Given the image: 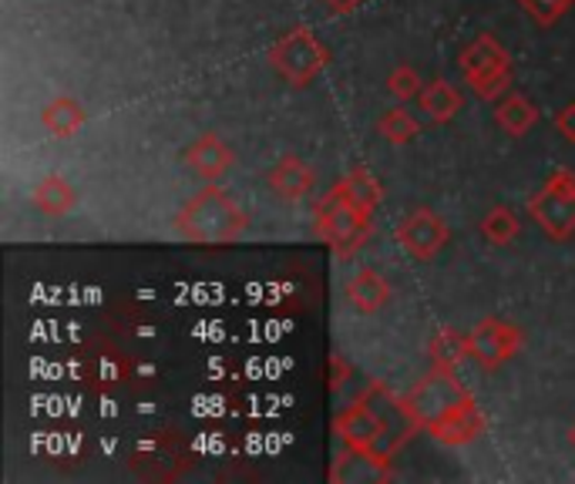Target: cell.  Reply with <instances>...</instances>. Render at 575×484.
I'll return each mask as SVG.
<instances>
[{"mask_svg":"<svg viewBox=\"0 0 575 484\" xmlns=\"http://www.w3.org/2000/svg\"><path fill=\"white\" fill-rule=\"evenodd\" d=\"M243 229H246L243 205L219 185H209L199 195H192L179 215V232L192 242H202V246L233 242Z\"/></svg>","mask_w":575,"mask_h":484,"instance_id":"6da1fadb","label":"cell"},{"mask_svg":"<svg viewBox=\"0 0 575 484\" xmlns=\"http://www.w3.org/2000/svg\"><path fill=\"white\" fill-rule=\"evenodd\" d=\"M367 229H371V215L351 199L343 182L316 205V235L326 239L340 256L354 253L364 242Z\"/></svg>","mask_w":575,"mask_h":484,"instance_id":"7a4b0ae2","label":"cell"},{"mask_svg":"<svg viewBox=\"0 0 575 484\" xmlns=\"http://www.w3.org/2000/svg\"><path fill=\"white\" fill-rule=\"evenodd\" d=\"M468 397H472V394L451 377V371H441V367H437V371H431L424 381H417V384L411 387V394L404 397V411L411 414V421H414L417 427L434 431L441 421H447Z\"/></svg>","mask_w":575,"mask_h":484,"instance_id":"3957f363","label":"cell"},{"mask_svg":"<svg viewBox=\"0 0 575 484\" xmlns=\"http://www.w3.org/2000/svg\"><path fill=\"white\" fill-rule=\"evenodd\" d=\"M336 434L343 441V447H351L354 454H371L377 461H391L394 447L401 444L397 437H391V424L384 414H377L371 404H354L336 417Z\"/></svg>","mask_w":575,"mask_h":484,"instance_id":"277c9868","label":"cell"},{"mask_svg":"<svg viewBox=\"0 0 575 484\" xmlns=\"http://www.w3.org/2000/svg\"><path fill=\"white\" fill-rule=\"evenodd\" d=\"M528 215L558 242L575 235V175L565 169L552 172L538 195L528 199Z\"/></svg>","mask_w":575,"mask_h":484,"instance_id":"5b68a950","label":"cell"},{"mask_svg":"<svg viewBox=\"0 0 575 484\" xmlns=\"http://www.w3.org/2000/svg\"><path fill=\"white\" fill-rule=\"evenodd\" d=\"M462 71L465 78L472 81L475 94L492 101L498 98L508 81H512V61H508V51L492 38V34H482L475 38L465 51H462Z\"/></svg>","mask_w":575,"mask_h":484,"instance_id":"8992f818","label":"cell"},{"mask_svg":"<svg viewBox=\"0 0 575 484\" xmlns=\"http://www.w3.org/2000/svg\"><path fill=\"white\" fill-rule=\"evenodd\" d=\"M270 61L273 68L290 81V84H310L330 61L326 48L306 31V28H296L290 31L286 38H280L270 51Z\"/></svg>","mask_w":575,"mask_h":484,"instance_id":"52a82bcc","label":"cell"},{"mask_svg":"<svg viewBox=\"0 0 575 484\" xmlns=\"http://www.w3.org/2000/svg\"><path fill=\"white\" fill-rule=\"evenodd\" d=\"M518 330L512 323H502V320H482L472 333H468V356L478 363L485 371H495L508 356L518 353Z\"/></svg>","mask_w":575,"mask_h":484,"instance_id":"ba28073f","label":"cell"},{"mask_svg":"<svg viewBox=\"0 0 575 484\" xmlns=\"http://www.w3.org/2000/svg\"><path fill=\"white\" fill-rule=\"evenodd\" d=\"M397 242L414 260H431L447 246V225L431 209H414L404 222H397Z\"/></svg>","mask_w":575,"mask_h":484,"instance_id":"9c48e42d","label":"cell"},{"mask_svg":"<svg viewBox=\"0 0 575 484\" xmlns=\"http://www.w3.org/2000/svg\"><path fill=\"white\" fill-rule=\"evenodd\" d=\"M485 427H488V421H485L482 407L475 404V397H468L447 421H441L431 434H434L441 444H447V447H465V444H472L478 434H485Z\"/></svg>","mask_w":575,"mask_h":484,"instance_id":"30bf717a","label":"cell"},{"mask_svg":"<svg viewBox=\"0 0 575 484\" xmlns=\"http://www.w3.org/2000/svg\"><path fill=\"white\" fill-rule=\"evenodd\" d=\"M185 162L192 165V172H195V175H202V179L215 182V179H222L229 169H233V152L225 149V142H222V139H215V135H202V139H195V142L189 145Z\"/></svg>","mask_w":575,"mask_h":484,"instance_id":"8fae6325","label":"cell"},{"mask_svg":"<svg viewBox=\"0 0 575 484\" xmlns=\"http://www.w3.org/2000/svg\"><path fill=\"white\" fill-rule=\"evenodd\" d=\"M266 182H270V189H273L280 199L296 202V199H303V195L313 189V169H310L303 159L286 155V159H280V162L270 169Z\"/></svg>","mask_w":575,"mask_h":484,"instance_id":"7c38bea8","label":"cell"},{"mask_svg":"<svg viewBox=\"0 0 575 484\" xmlns=\"http://www.w3.org/2000/svg\"><path fill=\"white\" fill-rule=\"evenodd\" d=\"M347 300L361 313H377L391 303V283L377 270H357L354 280H347Z\"/></svg>","mask_w":575,"mask_h":484,"instance_id":"4fadbf2b","label":"cell"},{"mask_svg":"<svg viewBox=\"0 0 575 484\" xmlns=\"http://www.w3.org/2000/svg\"><path fill=\"white\" fill-rule=\"evenodd\" d=\"M41 121L54 139H71L84 125V108L74 98H58L41 111Z\"/></svg>","mask_w":575,"mask_h":484,"instance_id":"5bb4252c","label":"cell"},{"mask_svg":"<svg viewBox=\"0 0 575 484\" xmlns=\"http://www.w3.org/2000/svg\"><path fill=\"white\" fill-rule=\"evenodd\" d=\"M417 101H421V111H427V118L431 121H451L457 111H462V94H457L447 81H431V84H424L421 88V94H417Z\"/></svg>","mask_w":575,"mask_h":484,"instance_id":"9a60e30c","label":"cell"},{"mask_svg":"<svg viewBox=\"0 0 575 484\" xmlns=\"http://www.w3.org/2000/svg\"><path fill=\"white\" fill-rule=\"evenodd\" d=\"M495 118H498L502 132H508V135H515V139H518V135L532 132V125L538 121V111H535V104H532L528 98L512 94V98H505V101L498 104Z\"/></svg>","mask_w":575,"mask_h":484,"instance_id":"2e32d148","label":"cell"},{"mask_svg":"<svg viewBox=\"0 0 575 484\" xmlns=\"http://www.w3.org/2000/svg\"><path fill=\"white\" fill-rule=\"evenodd\" d=\"M34 205L44 215H64L74 205V189L61 179V175H48L38 189H34Z\"/></svg>","mask_w":575,"mask_h":484,"instance_id":"e0dca14e","label":"cell"},{"mask_svg":"<svg viewBox=\"0 0 575 484\" xmlns=\"http://www.w3.org/2000/svg\"><path fill=\"white\" fill-rule=\"evenodd\" d=\"M465 356H468V336H462V333L441 330L431 340V360H434V367H441V371H454Z\"/></svg>","mask_w":575,"mask_h":484,"instance_id":"ac0fdd59","label":"cell"},{"mask_svg":"<svg viewBox=\"0 0 575 484\" xmlns=\"http://www.w3.org/2000/svg\"><path fill=\"white\" fill-rule=\"evenodd\" d=\"M343 189L351 192V199H354L367 215H374V209L381 205V182H377L364 165H357L347 179H343Z\"/></svg>","mask_w":575,"mask_h":484,"instance_id":"d6986e66","label":"cell"},{"mask_svg":"<svg viewBox=\"0 0 575 484\" xmlns=\"http://www.w3.org/2000/svg\"><path fill=\"white\" fill-rule=\"evenodd\" d=\"M482 235L492 242V246H508V242L518 235V215L508 205H495L482 219Z\"/></svg>","mask_w":575,"mask_h":484,"instance_id":"ffe728a7","label":"cell"},{"mask_svg":"<svg viewBox=\"0 0 575 484\" xmlns=\"http://www.w3.org/2000/svg\"><path fill=\"white\" fill-rule=\"evenodd\" d=\"M377 129H381V135H384L387 142L401 145V142H411V139L421 132V121H417L411 111H404V108H391V111L377 121Z\"/></svg>","mask_w":575,"mask_h":484,"instance_id":"44dd1931","label":"cell"},{"mask_svg":"<svg viewBox=\"0 0 575 484\" xmlns=\"http://www.w3.org/2000/svg\"><path fill=\"white\" fill-rule=\"evenodd\" d=\"M518 4L525 8V14L532 18V21H538V24H555L575 0H518Z\"/></svg>","mask_w":575,"mask_h":484,"instance_id":"7402d4cb","label":"cell"},{"mask_svg":"<svg viewBox=\"0 0 575 484\" xmlns=\"http://www.w3.org/2000/svg\"><path fill=\"white\" fill-rule=\"evenodd\" d=\"M387 91H391L394 98H401V101L417 98V94H421V78H417V71H414V68H394L391 78H387Z\"/></svg>","mask_w":575,"mask_h":484,"instance_id":"603a6c76","label":"cell"},{"mask_svg":"<svg viewBox=\"0 0 575 484\" xmlns=\"http://www.w3.org/2000/svg\"><path fill=\"white\" fill-rule=\"evenodd\" d=\"M555 129H558L568 142H575V101L565 104V108L555 114Z\"/></svg>","mask_w":575,"mask_h":484,"instance_id":"cb8c5ba5","label":"cell"},{"mask_svg":"<svg viewBox=\"0 0 575 484\" xmlns=\"http://www.w3.org/2000/svg\"><path fill=\"white\" fill-rule=\"evenodd\" d=\"M330 367H333L330 387H333V391H340L343 384H347V381H351V371H347V367H343V360H340L336 353H333V360H330Z\"/></svg>","mask_w":575,"mask_h":484,"instance_id":"d4e9b609","label":"cell"},{"mask_svg":"<svg viewBox=\"0 0 575 484\" xmlns=\"http://www.w3.org/2000/svg\"><path fill=\"white\" fill-rule=\"evenodd\" d=\"M330 4V11H336V14H351V11H357L364 0H326Z\"/></svg>","mask_w":575,"mask_h":484,"instance_id":"484cf974","label":"cell"},{"mask_svg":"<svg viewBox=\"0 0 575 484\" xmlns=\"http://www.w3.org/2000/svg\"><path fill=\"white\" fill-rule=\"evenodd\" d=\"M568 441L575 444V424H572V431H568Z\"/></svg>","mask_w":575,"mask_h":484,"instance_id":"4316f807","label":"cell"}]
</instances>
